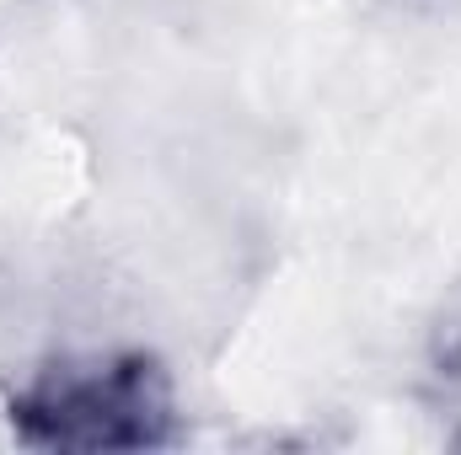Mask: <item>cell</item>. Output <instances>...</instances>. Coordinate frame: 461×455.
<instances>
[{
    "instance_id": "obj_1",
    "label": "cell",
    "mask_w": 461,
    "mask_h": 455,
    "mask_svg": "<svg viewBox=\"0 0 461 455\" xmlns=\"http://www.w3.org/2000/svg\"><path fill=\"white\" fill-rule=\"evenodd\" d=\"M5 424L27 451H161L177 445V386L167 364L140 348L65 353L16 380Z\"/></svg>"
}]
</instances>
